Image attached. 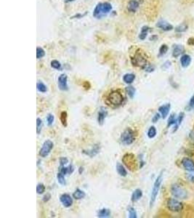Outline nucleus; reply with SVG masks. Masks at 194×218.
Masks as SVG:
<instances>
[{"label":"nucleus","instance_id":"f257e3e1","mask_svg":"<svg viewBox=\"0 0 194 218\" xmlns=\"http://www.w3.org/2000/svg\"><path fill=\"white\" fill-rule=\"evenodd\" d=\"M124 97L122 95L121 91L114 90L108 95L107 98L105 99V103L110 107L116 109V108L121 106L124 102Z\"/></svg>","mask_w":194,"mask_h":218},{"label":"nucleus","instance_id":"f03ea898","mask_svg":"<svg viewBox=\"0 0 194 218\" xmlns=\"http://www.w3.org/2000/svg\"><path fill=\"white\" fill-rule=\"evenodd\" d=\"M131 63L134 67H139L144 69L145 66L148 64V60L145 57L144 52L141 50H137L131 58Z\"/></svg>","mask_w":194,"mask_h":218},{"label":"nucleus","instance_id":"7ed1b4c3","mask_svg":"<svg viewBox=\"0 0 194 218\" xmlns=\"http://www.w3.org/2000/svg\"><path fill=\"white\" fill-rule=\"evenodd\" d=\"M111 10H112V6L110 3H98L93 11V15L96 18H101L103 16L110 12Z\"/></svg>","mask_w":194,"mask_h":218},{"label":"nucleus","instance_id":"20e7f679","mask_svg":"<svg viewBox=\"0 0 194 218\" xmlns=\"http://www.w3.org/2000/svg\"><path fill=\"white\" fill-rule=\"evenodd\" d=\"M163 181V174L162 172L158 176L157 178L156 179L155 182H154V186H153L151 194H150V208L154 206V203H155L156 198H157L158 194H159L160 188H161V183Z\"/></svg>","mask_w":194,"mask_h":218},{"label":"nucleus","instance_id":"39448f33","mask_svg":"<svg viewBox=\"0 0 194 218\" xmlns=\"http://www.w3.org/2000/svg\"><path fill=\"white\" fill-rule=\"evenodd\" d=\"M135 140L134 132L131 128H127L123 132L121 133L120 137V140L121 143L125 145H129L134 143Z\"/></svg>","mask_w":194,"mask_h":218},{"label":"nucleus","instance_id":"423d86ee","mask_svg":"<svg viewBox=\"0 0 194 218\" xmlns=\"http://www.w3.org/2000/svg\"><path fill=\"white\" fill-rule=\"evenodd\" d=\"M122 162L131 172H134L137 169V161L134 154L129 153L124 154L122 157Z\"/></svg>","mask_w":194,"mask_h":218},{"label":"nucleus","instance_id":"0eeeda50","mask_svg":"<svg viewBox=\"0 0 194 218\" xmlns=\"http://www.w3.org/2000/svg\"><path fill=\"white\" fill-rule=\"evenodd\" d=\"M172 195L177 199H186L188 197V192L184 188L178 184H174L172 185L171 189Z\"/></svg>","mask_w":194,"mask_h":218},{"label":"nucleus","instance_id":"6e6552de","mask_svg":"<svg viewBox=\"0 0 194 218\" xmlns=\"http://www.w3.org/2000/svg\"><path fill=\"white\" fill-rule=\"evenodd\" d=\"M167 207L171 212L177 213V212H182L183 204L182 202L178 201L177 199H169L167 201Z\"/></svg>","mask_w":194,"mask_h":218},{"label":"nucleus","instance_id":"1a4fd4ad","mask_svg":"<svg viewBox=\"0 0 194 218\" xmlns=\"http://www.w3.org/2000/svg\"><path fill=\"white\" fill-rule=\"evenodd\" d=\"M144 0H129L127 6H126L127 12L132 14L137 12L140 10V8Z\"/></svg>","mask_w":194,"mask_h":218},{"label":"nucleus","instance_id":"9d476101","mask_svg":"<svg viewBox=\"0 0 194 218\" xmlns=\"http://www.w3.org/2000/svg\"><path fill=\"white\" fill-rule=\"evenodd\" d=\"M54 147V143L53 141H51L50 140H47L46 141L44 142V143L42 144V146L40 148V151H39V156L41 157L45 158L48 156L51 152V151L53 150Z\"/></svg>","mask_w":194,"mask_h":218},{"label":"nucleus","instance_id":"9b49d317","mask_svg":"<svg viewBox=\"0 0 194 218\" xmlns=\"http://www.w3.org/2000/svg\"><path fill=\"white\" fill-rule=\"evenodd\" d=\"M67 75L63 73L60 76L58 77V82H57V84H58V88L61 91H67L69 90V86L67 84Z\"/></svg>","mask_w":194,"mask_h":218},{"label":"nucleus","instance_id":"f8f14e48","mask_svg":"<svg viewBox=\"0 0 194 218\" xmlns=\"http://www.w3.org/2000/svg\"><path fill=\"white\" fill-rule=\"evenodd\" d=\"M181 163H182L183 168L186 169V171L189 172H194V161L191 158L188 157L183 158Z\"/></svg>","mask_w":194,"mask_h":218},{"label":"nucleus","instance_id":"ddd939ff","mask_svg":"<svg viewBox=\"0 0 194 218\" xmlns=\"http://www.w3.org/2000/svg\"><path fill=\"white\" fill-rule=\"evenodd\" d=\"M60 201L62 203V204L66 208H69V207L72 206L73 204L72 197L68 194H62L60 197Z\"/></svg>","mask_w":194,"mask_h":218},{"label":"nucleus","instance_id":"4468645a","mask_svg":"<svg viewBox=\"0 0 194 218\" xmlns=\"http://www.w3.org/2000/svg\"><path fill=\"white\" fill-rule=\"evenodd\" d=\"M100 148H101V147H100V144H95V145H93V147L91 149H89V150L87 151L84 150L83 154L87 155L88 156H89L90 158L95 157V156H97V155L100 153Z\"/></svg>","mask_w":194,"mask_h":218},{"label":"nucleus","instance_id":"2eb2a0df","mask_svg":"<svg viewBox=\"0 0 194 218\" xmlns=\"http://www.w3.org/2000/svg\"><path fill=\"white\" fill-rule=\"evenodd\" d=\"M108 116V111L105 108L100 107L98 113V122L100 125H103L105 118Z\"/></svg>","mask_w":194,"mask_h":218},{"label":"nucleus","instance_id":"dca6fc26","mask_svg":"<svg viewBox=\"0 0 194 218\" xmlns=\"http://www.w3.org/2000/svg\"><path fill=\"white\" fill-rule=\"evenodd\" d=\"M156 27L159 28L160 29L164 31H172L174 28L173 26L166 21H159L156 23Z\"/></svg>","mask_w":194,"mask_h":218},{"label":"nucleus","instance_id":"f3484780","mask_svg":"<svg viewBox=\"0 0 194 218\" xmlns=\"http://www.w3.org/2000/svg\"><path fill=\"white\" fill-rule=\"evenodd\" d=\"M170 109H171V104L170 103L164 104V105L161 106L159 108V111L163 119H166L167 117Z\"/></svg>","mask_w":194,"mask_h":218},{"label":"nucleus","instance_id":"a211bd4d","mask_svg":"<svg viewBox=\"0 0 194 218\" xmlns=\"http://www.w3.org/2000/svg\"><path fill=\"white\" fill-rule=\"evenodd\" d=\"M185 51H186V50H185L184 47L183 45H181V44H176L174 47L173 50H172V57L177 58V57L180 56V55H183Z\"/></svg>","mask_w":194,"mask_h":218},{"label":"nucleus","instance_id":"6ab92c4d","mask_svg":"<svg viewBox=\"0 0 194 218\" xmlns=\"http://www.w3.org/2000/svg\"><path fill=\"white\" fill-rule=\"evenodd\" d=\"M176 114L175 113H172V114L170 115V116L169 117V119L167 122V127H171L172 125H175V129H174L173 132H175V131L177 130L179 126L177 125V117H176Z\"/></svg>","mask_w":194,"mask_h":218},{"label":"nucleus","instance_id":"aec40b11","mask_svg":"<svg viewBox=\"0 0 194 218\" xmlns=\"http://www.w3.org/2000/svg\"><path fill=\"white\" fill-rule=\"evenodd\" d=\"M191 63V57L187 54H183L180 58V64L183 68H187L190 66Z\"/></svg>","mask_w":194,"mask_h":218},{"label":"nucleus","instance_id":"412c9836","mask_svg":"<svg viewBox=\"0 0 194 218\" xmlns=\"http://www.w3.org/2000/svg\"><path fill=\"white\" fill-rule=\"evenodd\" d=\"M74 171V168H73V165L70 164L68 167H65V166H60L59 167V172L62 173L63 174L66 175V174H71Z\"/></svg>","mask_w":194,"mask_h":218},{"label":"nucleus","instance_id":"4be33fe9","mask_svg":"<svg viewBox=\"0 0 194 218\" xmlns=\"http://www.w3.org/2000/svg\"><path fill=\"white\" fill-rule=\"evenodd\" d=\"M142 196H143V191L141 189L137 188L136 190H134L133 193H132V196H131V201L132 202H136V201H139L140 199H141Z\"/></svg>","mask_w":194,"mask_h":218},{"label":"nucleus","instance_id":"5701e85b","mask_svg":"<svg viewBox=\"0 0 194 218\" xmlns=\"http://www.w3.org/2000/svg\"><path fill=\"white\" fill-rule=\"evenodd\" d=\"M86 196L85 192L83 191V190H80V189L77 188L73 194V198L76 200H81L84 199Z\"/></svg>","mask_w":194,"mask_h":218},{"label":"nucleus","instance_id":"b1692460","mask_svg":"<svg viewBox=\"0 0 194 218\" xmlns=\"http://www.w3.org/2000/svg\"><path fill=\"white\" fill-rule=\"evenodd\" d=\"M116 171H117L118 174L120 176H121V177H126L127 175V172L124 168V167L121 163H118V162L116 164Z\"/></svg>","mask_w":194,"mask_h":218},{"label":"nucleus","instance_id":"393cba45","mask_svg":"<svg viewBox=\"0 0 194 218\" xmlns=\"http://www.w3.org/2000/svg\"><path fill=\"white\" fill-rule=\"evenodd\" d=\"M111 215V210L109 209L106 208H103L101 210H100L98 212V217H110Z\"/></svg>","mask_w":194,"mask_h":218},{"label":"nucleus","instance_id":"a878e982","mask_svg":"<svg viewBox=\"0 0 194 218\" xmlns=\"http://www.w3.org/2000/svg\"><path fill=\"white\" fill-rule=\"evenodd\" d=\"M135 79V75L133 73H127L123 76V81L126 84H132Z\"/></svg>","mask_w":194,"mask_h":218},{"label":"nucleus","instance_id":"bb28decb","mask_svg":"<svg viewBox=\"0 0 194 218\" xmlns=\"http://www.w3.org/2000/svg\"><path fill=\"white\" fill-rule=\"evenodd\" d=\"M125 91H126V93H127V95H128V96L131 99H132L134 98V95H135V93H136L135 88L133 87L132 86H128L125 88Z\"/></svg>","mask_w":194,"mask_h":218},{"label":"nucleus","instance_id":"cd10ccee","mask_svg":"<svg viewBox=\"0 0 194 218\" xmlns=\"http://www.w3.org/2000/svg\"><path fill=\"white\" fill-rule=\"evenodd\" d=\"M149 29H150V28H149L148 26H144L141 28V32L139 35L140 39H141V40H144L145 38H146L147 35H148V32Z\"/></svg>","mask_w":194,"mask_h":218},{"label":"nucleus","instance_id":"c85d7f7f","mask_svg":"<svg viewBox=\"0 0 194 218\" xmlns=\"http://www.w3.org/2000/svg\"><path fill=\"white\" fill-rule=\"evenodd\" d=\"M188 28V26L186 23H182V24L179 25L175 28V32L177 33H183V32H186Z\"/></svg>","mask_w":194,"mask_h":218},{"label":"nucleus","instance_id":"c756f323","mask_svg":"<svg viewBox=\"0 0 194 218\" xmlns=\"http://www.w3.org/2000/svg\"><path fill=\"white\" fill-rule=\"evenodd\" d=\"M67 119H68L67 113H66V111H63V112L60 113V122L63 127H67L68 125Z\"/></svg>","mask_w":194,"mask_h":218},{"label":"nucleus","instance_id":"7c9ffc66","mask_svg":"<svg viewBox=\"0 0 194 218\" xmlns=\"http://www.w3.org/2000/svg\"><path fill=\"white\" fill-rule=\"evenodd\" d=\"M64 176H65L64 174H63L62 173L60 172L57 174V182H58V183H60L61 185H63V186L66 185V178H65Z\"/></svg>","mask_w":194,"mask_h":218},{"label":"nucleus","instance_id":"2f4dec72","mask_svg":"<svg viewBox=\"0 0 194 218\" xmlns=\"http://www.w3.org/2000/svg\"><path fill=\"white\" fill-rule=\"evenodd\" d=\"M156 134H157V131H156V129L155 127L152 126V127H150V128H149L147 135H148V137L150 138V139H152V138H155Z\"/></svg>","mask_w":194,"mask_h":218},{"label":"nucleus","instance_id":"473e14b6","mask_svg":"<svg viewBox=\"0 0 194 218\" xmlns=\"http://www.w3.org/2000/svg\"><path fill=\"white\" fill-rule=\"evenodd\" d=\"M37 87L38 91L42 93H47V86L42 82H39L37 83Z\"/></svg>","mask_w":194,"mask_h":218},{"label":"nucleus","instance_id":"72a5a7b5","mask_svg":"<svg viewBox=\"0 0 194 218\" xmlns=\"http://www.w3.org/2000/svg\"><path fill=\"white\" fill-rule=\"evenodd\" d=\"M128 212H129V218H137V212H136L135 209L132 207H128Z\"/></svg>","mask_w":194,"mask_h":218},{"label":"nucleus","instance_id":"f704fd0d","mask_svg":"<svg viewBox=\"0 0 194 218\" xmlns=\"http://www.w3.org/2000/svg\"><path fill=\"white\" fill-rule=\"evenodd\" d=\"M168 50H169V47L167 44H162L159 49V56L161 57V56H163V55H164L165 54L167 53Z\"/></svg>","mask_w":194,"mask_h":218},{"label":"nucleus","instance_id":"c9c22d12","mask_svg":"<svg viewBox=\"0 0 194 218\" xmlns=\"http://www.w3.org/2000/svg\"><path fill=\"white\" fill-rule=\"evenodd\" d=\"M45 55V51L42 47H37V58H42Z\"/></svg>","mask_w":194,"mask_h":218},{"label":"nucleus","instance_id":"e433bc0d","mask_svg":"<svg viewBox=\"0 0 194 218\" xmlns=\"http://www.w3.org/2000/svg\"><path fill=\"white\" fill-rule=\"evenodd\" d=\"M45 186L42 183H39L37 186V192L38 194H42L45 192Z\"/></svg>","mask_w":194,"mask_h":218},{"label":"nucleus","instance_id":"4c0bfd02","mask_svg":"<svg viewBox=\"0 0 194 218\" xmlns=\"http://www.w3.org/2000/svg\"><path fill=\"white\" fill-rule=\"evenodd\" d=\"M51 67L55 68L56 70H60L61 69V64L59 61L56 60H54L51 61Z\"/></svg>","mask_w":194,"mask_h":218},{"label":"nucleus","instance_id":"58836bf2","mask_svg":"<svg viewBox=\"0 0 194 218\" xmlns=\"http://www.w3.org/2000/svg\"><path fill=\"white\" fill-rule=\"evenodd\" d=\"M54 120H55V116H54V115L52 114V113H49V114L47 116V122L48 126L53 125Z\"/></svg>","mask_w":194,"mask_h":218},{"label":"nucleus","instance_id":"ea45409f","mask_svg":"<svg viewBox=\"0 0 194 218\" xmlns=\"http://www.w3.org/2000/svg\"><path fill=\"white\" fill-rule=\"evenodd\" d=\"M42 121L40 118H37V134L39 135L41 132V129H42Z\"/></svg>","mask_w":194,"mask_h":218},{"label":"nucleus","instance_id":"a19ab883","mask_svg":"<svg viewBox=\"0 0 194 218\" xmlns=\"http://www.w3.org/2000/svg\"><path fill=\"white\" fill-rule=\"evenodd\" d=\"M185 117V113L184 112H180L179 113L178 116H177V125L179 126L181 124H182L183 119H184Z\"/></svg>","mask_w":194,"mask_h":218},{"label":"nucleus","instance_id":"79ce46f5","mask_svg":"<svg viewBox=\"0 0 194 218\" xmlns=\"http://www.w3.org/2000/svg\"><path fill=\"white\" fill-rule=\"evenodd\" d=\"M144 70L146 72H148V73H151V72H153L154 71V70H155V67H154V66H153V65L148 63L146 66H145Z\"/></svg>","mask_w":194,"mask_h":218},{"label":"nucleus","instance_id":"37998d69","mask_svg":"<svg viewBox=\"0 0 194 218\" xmlns=\"http://www.w3.org/2000/svg\"><path fill=\"white\" fill-rule=\"evenodd\" d=\"M193 108H194V95L191 97V98L190 99L189 103H188V108H187V109H188V111H190V110L193 109Z\"/></svg>","mask_w":194,"mask_h":218},{"label":"nucleus","instance_id":"c03bdc74","mask_svg":"<svg viewBox=\"0 0 194 218\" xmlns=\"http://www.w3.org/2000/svg\"><path fill=\"white\" fill-rule=\"evenodd\" d=\"M69 163V160L66 157H61L60 158V166H65Z\"/></svg>","mask_w":194,"mask_h":218},{"label":"nucleus","instance_id":"a18cd8bd","mask_svg":"<svg viewBox=\"0 0 194 218\" xmlns=\"http://www.w3.org/2000/svg\"><path fill=\"white\" fill-rule=\"evenodd\" d=\"M161 114L160 113H156L155 115H154V116H153V119H152V122H154V123H156V122H158L160 119V118H161Z\"/></svg>","mask_w":194,"mask_h":218},{"label":"nucleus","instance_id":"49530a36","mask_svg":"<svg viewBox=\"0 0 194 218\" xmlns=\"http://www.w3.org/2000/svg\"><path fill=\"white\" fill-rule=\"evenodd\" d=\"M50 199H51V195H50V194H47L46 195L44 196V197L42 198V201H44V202H47V201H49Z\"/></svg>","mask_w":194,"mask_h":218},{"label":"nucleus","instance_id":"de8ad7c7","mask_svg":"<svg viewBox=\"0 0 194 218\" xmlns=\"http://www.w3.org/2000/svg\"><path fill=\"white\" fill-rule=\"evenodd\" d=\"M188 45L190 46H194V38L193 37H190L189 39H188V41H187Z\"/></svg>","mask_w":194,"mask_h":218},{"label":"nucleus","instance_id":"09e8293b","mask_svg":"<svg viewBox=\"0 0 194 218\" xmlns=\"http://www.w3.org/2000/svg\"><path fill=\"white\" fill-rule=\"evenodd\" d=\"M170 66H171V62H170V61H167L165 63H164V66H163L162 67H164V68H168Z\"/></svg>","mask_w":194,"mask_h":218},{"label":"nucleus","instance_id":"8fccbe9b","mask_svg":"<svg viewBox=\"0 0 194 218\" xmlns=\"http://www.w3.org/2000/svg\"><path fill=\"white\" fill-rule=\"evenodd\" d=\"M188 179H189V181H191V182H194V173H193V174H188Z\"/></svg>","mask_w":194,"mask_h":218},{"label":"nucleus","instance_id":"3c124183","mask_svg":"<svg viewBox=\"0 0 194 218\" xmlns=\"http://www.w3.org/2000/svg\"><path fill=\"white\" fill-rule=\"evenodd\" d=\"M83 170H84V168L82 167H80L79 169V174H82V172H83Z\"/></svg>","mask_w":194,"mask_h":218},{"label":"nucleus","instance_id":"603ef678","mask_svg":"<svg viewBox=\"0 0 194 218\" xmlns=\"http://www.w3.org/2000/svg\"><path fill=\"white\" fill-rule=\"evenodd\" d=\"M157 38H158V37H157V36L154 35V36H152V37L150 38V40H154V39H157Z\"/></svg>","mask_w":194,"mask_h":218},{"label":"nucleus","instance_id":"864d4df0","mask_svg":"<svg viewBox=\"0 0 194 218\" xmlns=\"http://www.w3.org/2000/svg\"><path fill=\"white\" fill-rule=\"evenodd\" d=\"M74 1V0H65V2L68 3V2H71Z\"/></svg>","mask_w":194,"mask_h":218}]
</instances>
